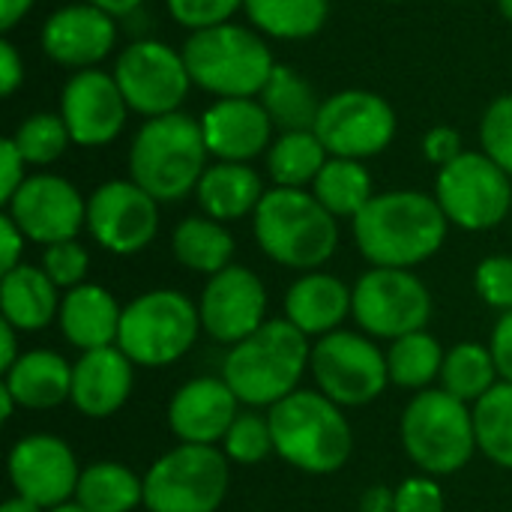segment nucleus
<instances>
[{"label":"nucleus","instance_id":"nucleus-4","mask_svg":"<svg viewBox=\"0 0 512 512\" xmlns=\"http://www.w3.org/2000/svg\"><path fill=\"white\" fill-rule=\"evenodd\" d=\"M252 231L261 252L291 270H318L339 246L336 216L306 189H267L252 213Z\"/></svg>","mask_w":512,"mask_h":512},{"label":"nucleus","instance_id":"nucleus-13","mask_svg":"<svg viewBox=\"0 0 512 512\" xmlns=\"http://www.w3.org/2000/svg\"><path fill=\"white\" fill-rule=\"evenodd\" d=\"M114 78L129 111H138L147 120L180 111L192 87L183 51H174L159 39H135L126 45L114 63Z\"/></svg>","mask_w":512,"mask_h":512},{"label":"nucleus","instance_id":"nucleus-46","mask_svg":"<svg viewBox=\"0 0 512 512\" xmlns=\"http://www.w3.org/2000/svg\"><path fill=\"white\" fill-rule=\"evenodd\" d=\"M24 156H21V150L15 147V141L12 138H3L0 141V204L6 207L9 201H12V195L21 189V183L27 180V174H24Z\"/></svg>","mask_w":512,"mask_h":512},{"label":"nucleus","instance_id":"nucleus-14","mask_svg":"<svg viewBox=\"0 0 512 512\" xmlns=\"http://www.w3.org/2000/svg\"><path fill=\"white\" fill-rule=\"evenodd\" d=\"M315 135L330 156L369 159L384 153L396 135V111L390 102L372 90H339L321 102Z\"/></svg>","mask_w":512,"mask_h":512},{"label":"nucleus","instance_id":"nucleus-35","mask_svg":"<svg viewBox=\"0 0 512 512\" xmlns=\"http://www.w3.org/2000/svg\"><path fill=\"white\" fill-rule=\"evenodd\" d=\"M444 348L441 342L426 333H408L402 339H396L387 351V369H390V381L402 390H429L435 378H441L444 369Z\"/></svg>","mask_w":512,"mask_h":512},{"label":"nucleus","instance_id":"nucleus-22","mask_svg":"<svg viewBox=\"0 0 512 512\" xmlns=\"http://www.w3.org/2000/svg\"><path fill=\"white\" fill-rule=\"evenodd\" d=\"M237 405L240 399L225 378H192L174 393L168 405V426L183 444L216 447L237 420Z\"/></svg>","mask_w":512,"mask_h":512},{"label":"nucleus","instance_id":"nucleus-42","mask_svg":"<svg viewBox=\"0 0 512 512\" xmlns=\"http://www.w3.org/2000/svg\"><path fill=\"white\" fill-rule=\"evenodd\" d=\"M240 9L243 0H168L171 18L192 33L228 24Z\"/></svg>","mask_w":512,"mask_h":512},{"label":"nucleus","instance_id":"nucleus-28","mask_svg":"<svg viewBox=\"0 0 512 512\" xmlns=\"http://www.w3.org/2000/svg\"><path fill=\"white\" fill-rule=\"evenodd\" d=\"M57 285L42 267L21 264L0 279V312L18 333H36L54 321L60 312Z\"/></svg>","mask_w":512,"mask_h":512},{"label":"nucleus","instance_id":"nucleus-3","mask_svg":"<svg viewBox=\"0 0 512 512\" xmlns=\"http://www.w3.org/2000/svg\"><path fill=\"white\" fill-rule=\"evenodd\" d=\"M207 144L201 123L183 111L150 117L135 132L129 147V180L162 201L192 195L207 171Z\"/></svg>","mask_w":512,"mask_h":512},{"label":"nucleus","instance_id":"nucleus-30","mask_svg":"<svg viewBox=\"0 0 512 512\" xmlns=\"http://www.w3.org/2000/svg\"><path fill=\"white\" fill-rule=\"evenodd\" d=\"M171 249L183 267H189L195 273L216 276L225 267H231L234 237L222 222H216L210 216H189L174 228Z\"/></svg>","mask_w":512,"mask_h":512},{"label":"nucleus","instance_id":"nucleus-50","mask_svg":"<svg viewBox=\"0 0 512 512\" xmlns=\"http://www.w3.org/2000/svg\"><path fill=\"white\" fill-rule=\"evenodd\" d=\"M21 351H18V330L9 321H0V369L3 375L18 363Z\"/></svg>","mask_w":512,"mask_h":512},{"label":"nucleus","instance_id":"nucleus-39","mask_svg":"<svg viewBox=\"0 0 512 512\" xmlns=\"http://www.w3.org/2000/svg\"><path fill=\"white\" fill-rule=\"evenodd\" d=\"M225 444V456L237 465H258L264 462L276 447H273V432H270V420L255 414V411H243L237 414V420L231 423L228 435L222 438Z\"/></svg>","mask_w":512,"mask_h":512},{"label":"nucleus","instance_id":"nucleus-24","mask_svg":"<svg viewBox=\"0 0 512 512\" xmlns=\"http://www.w3.org/2000/svg\"><path fill=\"white\" fill-rule=\"evenodd\" d=\"M120 318H123V309L117 306L114 294L105 291L102 285H78L66 291L60 300V312H57L66 342L75 345L81 354L117 345Z\"/></svg>","mask_w":512,"mask_h":512},{"label":"nucleus","instance_id":"nucleus-31","mask_svg":"<svg viewBox=\"0 0 512 512\" xmlns=\"http://www.w3.org/2000/svg\"><path fill=\"white\" fill-rule=\"evenodd\" d=\"M252 27L273 39H309L330 18V0H243Z\"/></svg>","mask_w":512,"mask_h":512},{"label":"nucleus","instance_id":"nucleus-16","mask_svg":"<svg viewBox=\"0 0 512 512\" xmlns=\"http://www.w3.org/2000/svg\"><path fill=\"white\" fill-rule=\"evenodd\" d=\"M6 216L27 240L51 246L78 237V231L87 225V201L66 177L33 174L6 204Z\"/></svg>","mask_w":512,"mask_h":512},{"label":"nucleus","instance_id":"nucleus-6","mask_svg":"<svg viewBox=\"0 0 512 512\" xmlns=\"http://www.w3.org/2000/svg\"><path fill=\"white\" fill-rule=\"evenodd\" d=\"M183 60L192 84L216 99H255L276 69L261 33L234 21L189 33Z\"/></svg>","mask_w":512,"mask_h":512},{"label":"nucleus","instance_id":"nucleus-2","mask_svg":"<svg viewBox=\"0 0 512 512\" xmlns=\"http://www.w3.org/2000/svg\"><path fill=\"white\" fill-rule=\"evenodd\" d=\"M309 363V336L300 333L288 318H279L264 321L252 336L231 345L222 363V378L243 405L273 408L297 390Z\"/></svg>","mask_w":512,"mask_h":512},{"label":"nucleus","instance_id":"nucleus-10","mask_svg":"<svg viewBox=\"0 0 512 512\" xmlns=\"http://www.w3.org/2000/svg\"><path fill=\"white\" fill-rule=\"evenodd\" d=\"M512 177L486 153H462L438 168L435 201L465 231H489L512 213Z\"/></svg>","mask_w":512,"mask_h":512},{"label":"nucleus","instance_id":"nucleus-58","mask_svg":"<svg viewBox=\"0 0 512 512\" xmlns=\"http://www.w3.org/2000/svg\"><path fill=\"white\" fill-rule=\"evenodd\" d=\"M387 3H402V0H387Z\"/></svg>","mask_w":512,"mask_h":512},{"label":"nucleus","instance_id":"nucleus-45","mask_svg":"<svg viewBox=\"0 0 512 512\" xmlns=\"http://www.w3.org/2000/svg\"><path fill=\"white\" fill-rule=\"evenodd\" d=\"M465 150H462V135L453 129V126H435V129H429L426 135H423V156L432 162V165H438V168H444V165H450L453 159H459Z\"/></svg>","mask_w":512,"mask_h":512},{"label":"nucleus","instance_id":"nucleus-33","mask_svg":"<svg viewBox=\"0 0 512 512\" xmlns=\"http://www.w3.org/2000/svg\"><path fill=\"white\" fill-rule=\"evenodd\" d=\"M312 195L324 204L327 213L336 219H351L375 198L372 192V174L360 159H342L330 156L321 174L312 183Z\"/></svg>","mask_w":512,"mask_h":512},{"label":"nucleus","instance_id":"nucleus-21","mask_svg":"<svg viewBox=\"0 0 512 512\" xmlns=\"http://www.w3.org/2000/svg\"><path fill=\"white\" fill-rule=\"evenodd\" d=\"M201 135L216 162H252L273 144V120L261 99H216L201 117Z\"/></svg>","mask_w":512,"mask_h":512},{"label":"nucleus","instance_id":"nucleus-18","mask_svg":"<svg viewBox=\"0 0 512 512\" xmlns=\"http://www.w3.org/2000/svg\"><path fill=\"white\" fill-rule=\"evenodd\" d=\"M9 483L15 495L54 510L69 504L78 489L81 471L72 447L57 435H27L9 450Z\"/></svg>","mask_w":512,"mask_h":512},{"label":"nucleus","instance_id":"nucleus-32","mask_svg":"<svg viewBox=\"0 0 512 512\" xmlns=\"http://www.w3.org/2000/svg\"><path fill=\"white\" fill-rule=\"evenodd\" d=\"M330 153L315 135V129L303 132H282L273 138L267 150V174L273 177L276 186L285 189H306L315 183L321 168L327 165Z\"/></svg>","mask_w":512,"mask_h":512},{"label":"nucleus","instance_id":"nucleus-12","mask_svg":"<svg viewBox=\"0 0 512 512\" xmlns=\"http://www.w3.org/2000/svg\"><path fill=\"white\" fill-rule=\"evenodd\" d=\"M351 315L369 336L396 342L408 333L426 330L432 318V294L411 270L372 267L354 285Z\"/></svg>","mask_w":512,"mask_h":512},{"label":"nucleus","instance_id":"nucleus-44","mask_svg":"<svg viewBox=\"0 0 512 512\" xmlns=\"http://www.w3.org/2000/svg\"><path fill=\"white\" fill-rule=\"evenodd\" d=\"M393 512H444V492L432 477H408L396 486Z\"/></svg>","mask_w":512,"mask_h":512},{"label":"nucleus","instance_id":"nucleus-5","mask_svg":"<svg viewBox=\"0 0 512 512\" xmlns=\"http://www.w3.org/2000/svg\"><path fill=\"white\" fill-rule=\"evenodd\" d=\"M267 420L276 453L303 474H336L351 459L354 435L342 405L321 390H294L270 408Z\"/></svg>","mask_w":512,"mask_h":512},{"label":"nucleus","instance_id":"nucleus-52","mask_svg":"<svg viewBox=\"0 0 512 512\" xmlns=\"http://www.w3.org/2000/svg\"><path fill=\"white\" fill-rule=\"evenodd\" d=\"M36 0H0V30L9 33L30 9Z\"/></svg>","mask_w":512,"mask_h":512},{"label":"nucleus","instance_id":"nucleus-25","mask_svg":"<svg viewBox=\"0 0 512 512\" xmlns=\"http://www.w3.org/2000/svg\"><path fill=\"white\" fill-rule=\"evenodd\" d=\"M354 291L330 273H306L285 294V318L306 336L336 333L351 315Z\"/></svg>","mask_w":512,"mask_h":512},{"label":"nucleus","instance_id":"nucleus-47","mask_svg":"<svg viewBox=\"0 0 512 512\" xmlns=\"http://www.w3.org/2000/svg\"><path fill=\"white\" fill-rule=\"evenodd\" d=\"M489 351H492V360H495L501 381L512 384V312H504L501 321L495 324Z\"/></svg>","mask_w":512,"mask_h":512},{"label":"nucleus","instance_id":"nucleus-43","mask_svg":"<svg viewBox=\"0 0 512 512\" xmlns=\"http://www.w3.org/2000/svg\"><path fill=\"white\" fill-rule=\"evenodd\" d=\"M477 294L501 312H512V255H489L474 270Z\"/></svg>","mask_w":512,"mask_h":512},{"label":"nucleus","instance_id":"nucleus-51","mask_svg":"<svg viewBox=\"0 0 512 512\" xmlns=\"http://www.w3.org/2000/svg\"><path fill=\"white\" fill-rule=\"evenodd\" d=\"M396 510V489L387 486H372L363 501H360V512H393Z\"/></svg>","mask_w":512,"mask_h":512},{"label":"nucleus","instance_id":"nucleus-19","mask_svg":"<svg viewBox=\"0 0 512 512\" xmlns=\"http://www.w3.org/2000/svg\"><path fill=\"white\" fill-rule=\"evenodd\" d=\"M267 309V288L249 267L231 264L222 273L210 276L201 300V330L213 336L222 345H237L246 336H252L264 324Z\"/></svg>","mask_w":512,"mask_h":512},{"label":"nucleus","instance_id":"nucleus-54","mask_svg":"<svg viewBox=\"0 0 512 512\" xmlns=\"http://www.w3.org/2000/svg\"><path fill=\"white\" fill-rule=\"evenodd\" d=\"M0 512H48V510H42L39 504H33V501H27V498L15 495V498H9V501L0 507Z\"/></svg>","mask_w":512,"mask_h":512},{"label":"nucleus","instance_id":"nucleus-57","mask_svg":"<svg viewBox=\"0 0 512 512\" xmlns=\"http://www.w3.org/2000/svg\"><path fill=\"white\" fill-rule=\"evenodd\" d=\"M498 9L504 12L507 21H512V0H498Z\"/></svg>","mask_w":512,"mask_h":512},{"label":"nucleus","instance_id":"nucleus-23","mask_svg":"<svg viewBox=\"0 0 512 512\" xmlns=\"http://www.w3.org/2000/svg\"><path fill=\"white\" fill-rule=\"evenodd\" d=\"M132 366L135 363L117 345L84 351L72 366V405L93 420L117 414L132 393Z\"/></svg>","mask_w":512,"mask_h":512},{"label":"nucleus","instance_id":"nucleus-41","mask_svg":"<svg viewBox=\"0 0 512 512\" xmlns=\"http://www.w3.org/2000/svg\"><path fill=\"white\" fill-rule=\"evenodd\" d=\"M87 267H90V255H87V249H84L78 240L51 243V246H45V252H42V270L48 273V279H51L57 288L72 291V288L84 285Z\"/></svg>","mask_w":512,"mask_h":512},{"label":"nucleus","instance_id":"nucleus-49","mask_svg":"<svg viewBox=\"0 0 512 512\" xmlns=\"http://www.w3.org/2000/svg\"><path fill=\"white\" fill-rule=\"evenodd\" d=\"M24 81V60L9 39H0V93L12 96Z\"/></svg>","mask_w":512,"mask_h":512},{"label":"nucleus","instance_id":"nucleus-59","mask_svg":"<svg viewBox=\"0 0 512 512\" xmlns=\"http://www.w3.org/2000/svg\"><path fill=\"white\" fill-rule=\"evenodd\" d=\"M510 216H512V213H510Z\"/></svg>","mask_w":512,"mask_h":512},{"label":"nucleus","instance_id":"nucleus-1","mask_svg":"<svg viewBox=\"0 0 512 512\" xmlns=\"http://www.w3.org/2000/svg\"><path fill=\"white\" fill-rule=\"evenodd\" d=\"M450 219L435 195L393 189L375 195L354 216V240L372 267L411 270L429 261L447 240Z\"/></svg>","mask_w":512,"mask_h":512},{"label":"nucleus","instance_id":"nucleus-8","mask_svg":"<svg viewBox=\"0 0 512 512\" xmlns=\"http://www.w3.org/2000/svg\"><path fill=\"white\" fill-rule=\"evenodd\" d=\"M201 315L198 306L180 291L156 288L123 306L117 348L147 369L177 363L198 339Z\"/></svg>","mask_w":512,"mask_h":512},{"label":"nucleus","instance_id":"nucleus-11","mask_svg":"<svg viewBox=\"0 0 512 512\" xmlns=\"http://www.w3.org/2000/svg\"><path fill=\"white\" fill-rule=\"evenodd\" d=\"M312 375L318 390L342 408H360L375 402L387 384V354L366 336L336 330L312 345Z\"/></svg>","mask_w":512,"mask_h":512},{"label":"nucleus","instance_id":"nucleus-20","mask_svg":"<svg viewBox=\"0 0 512 512\" xmlns=\"http://www.w3.org/2000/svg\"><path fill=\"white\" fill-rule=\"evenodd\" d=\"M42 51L66 69H93L117 45V21L93 3H69L48 15L39 33Z\"/></svg>","mask_w":512,"mask_h":512},{"label":"nucleus","instance_id":"nucleus-34","mask_svg":"<svg viewBox=\"0 0 512 512\" xmlns=\"http://www.w3.org/2000/svg\"><path fill=\"white\" fill-rule=\"evenodd\" d=\"M75 501L87 512H132L144 504V480L120 462H96L81 471Z\"/></svg>","mask_w":512,"mask_h":512},{"label":"nucleus","instance_id":"nucleus-53","mask_svg":"<svg viewBox=\"0 0 512 512\" xmlns=\"http://www.w3.org/2000/svg\"><path fill=\"white\" fill-rule=\"evenodd\" d=\"M87 3H93V6H99V9H105L108 15H129V12H135L144 0H87Z\"/></svg>","mask_w":512,"mask_h":512},{"label":"nucleus","instance_id":"nucleus-48","mask_svg":"<svg viewBox=\"0 0 512 512\" xmlns=\"http://www.w3.org/2000/svg\"><path fill=\"white\" fill-rule=\"evenodd\" d=\"M24 240H27V237L21 234V228L3 213V216H0V270H3V273L21 267Z\"/></svg>","mask_w":512,"mask_h":512},{"label":"nucleus","instance_id":"nucleus-38","mask_svg":"<svg viewBox=\"0 0 512 512\" xmlns=\"http://www.w3.org/2000/svg\"><path fill=\"white\" fill-rule=\"evenodd\" d=\"M12 141L21 150L27 165H51L66 153V147L72 144V135L60 114L39 111V114H30L15 129Z\"/></svg>","mask_w":512,"mask_h":512},{"label":"nucleus","instance_id":"nucleus-36","mask_svg":"<svg viewBox=\"0 0 512 512\" xmlns=\"http://www.w3.org/2000/svg\"><path fill=\"white\" fill-rule=\"evenodd\" d=\"M498 369L492 360V351L477 345V342H462L447 351L444 369H441V390L456 396L459 402H480L495 384H498Z\"/></svg>","mask_w":512,"mask_h":512},{"label":"nucleus","instance_id":"nucleus-56","mask_svg":"<svg viewBox=\"0 0 512 512\" xmlns=\"http://www.w3.org/2000/svg\"><path fill=\"white\" fill-rule=\"evenodd\" d=\"M48 512H87L78 501H69V504H60V507H54V510Z\"/></svg>","mask_w":512,"mask_h":512},{"label":"nucleus","instance_id":"nucleus-27","mask_svg":"<svg viewBox=\"0 0 512 512\" xmlns=\"http://www.w3.org/2000/svg\"><path fill=\"white\" fill-rule=\"evenodd\" d=\"M3 387L15 396L18 408H57L72 396V366L45 348L24 351L18 363L3 375Z\"/></svg>","mask_w":512,"mask_h":512},{"label":"nucleus","instance_id":"nucleus-7","mask_svg":"<svg viewBox=\"0 0 512 512\" xmlns=\"http://www.w3.org/2000/svg\"><path fill=\"white\" fill-rule=\"evenodd\" d=\"M399 432L411 462L432 477L462 471L480 450L474 411L447 390H420L408 402Z\"/></svg>","mask_w":512,"mask_h":512},{"label":"nucleus","instance_id":"nucleus-26","mask_svg":"<svg viewBox=\"0 0 512 512\" xmlns=\"http://www.w3.org/2000/svg\"><path fill=\"white\" fill-rule=\"evenodd\" d=\"M264 192V180L249 162H213L207 165L195 198L204 216L216 222H234L255 213Z\"/></svg>","mask_w":512,"mask_h":512},{"label":"nucleus","instance_id":"nucleus-15","mask_svg":"<svg viewBox=\"0 0 512 512\" xmlns=\"http://www.w3.org/2000/svg\"><path fill=\"white\" fill-rule=\"evenodd\" d=\"M87 231L114 255H135L159 231V201L135 180H108L87 198Z\"/></svg>","mask_w":512,"mask_h":512},{"label":"nucleus","instance_id":"nucleus-55","mask_svg":"<svg viewBox=\"0 0 512 512\" xmlns=\"http://www.w3.org/2000/svg\"><path fill=\"white\" fill-rule=\"evenodd\" d=\"M0 405H3V417L0 420H9L12 414H15V408H18V402H15V396L0 384Z\"/></svg>","mask_w":512,"mask_h":512},{"label":"nucleus","instance_id":"nucleus-9","mask_svg":"<svg viewBox=\"0 0 512 512\" xmlns=\"http://www.w3.org/2000/svg\"><path fill=\"white\" fill-rule=\"evenodd\" d=\"M228 492V456L216 447L180 444L144 477L147 512H216Z\"/></svg>","mask_w":512,"mask_h":512},{"label":"nucleus","instance_id":"nucleus-17","mask_svg":"<svg viewBox=\"0 0 512 512\" xmlns=\"http://www.w3.org/2000/svg\"><path fill=\"white\" fill-rule=\"evenodd\" d=\"M78 147H105L117 141L126 126L129 105L120 93L114 72L81 69L72 72L60 93L57 111Z\"/></svg>","mask_w":512,"mask_h":512},{"label":"nucleus","instance_id":"nucleus-29","mask_svg":"<svg viewBox=\"0 0 512 512\" xmlns=\"http://www.w3.org/2000/svg\"><path fill=\"white\" fill-rule=\"evenodd\" d=\"M261 105L270 114L273 126L282 132H303L315 129L321 102L315 96V87L291 66L276 63L267 87L261 90Z\"/></svg>","mask_w":512,"mask_h":512},{"label":"nucleus","instance_id":"nucleus-40","mask_svg":"<svg viewBox=\"0 0 512 512\" xmlns=\"http://www.w3.org/2000/svg\"><path fill=\"white\" fill-rule=\"evenodd\" d=\"M483 153L512 177V93L498 96L480 120Z\"/></svg>","mask_w":512,"mask_h":512},{"label":"nucleus","instance_id":"nucleus-37","mask_svg":"<svg viewBox=\"0 0 512 512\" xmlns=\"http://www.w3.org/2000/svg\"><path fill=\"white\" fill-rule=\"evenodd\" d=\"M474 429L480 453L512 471V384H495L474 405Z\"/></svg>","mask_w":512,"mask_h":512}]
</instances>
